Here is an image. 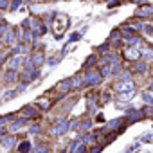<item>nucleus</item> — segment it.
Segmentation results:
<instances>
[{"label":"nucleus","mask_w":153,"mask_h":153,"mask_svg":"<svg viewBox=\"0 0 153 153\" xmlns=\"http://www.w3.org/2000/svg\"><path fill=\"white\" fill-rule=\"evenodd\" d=\"M13 33H15V31H11V29H9L7 33L4 34V42H6V43H13V42H15V38H16V34H13Z\"/></svg>","instance_id":"2eb2a0df"},{"label":"nucleus","mask_w":153,"mask_h":153,"mask_svg":"<svg viewBox=\"0 0 153 153\" xmlns=\"http://www.w3.org/2000/svg\"><path fill=\"white\" fill-rule=\"evenodd\" d=\"M140 42V38L139 36H131V38H126V43L128 45H135V43H139Z\"/></svg>","instance_id":"5701e85b"},{"label":"nucleus","mask_w":153,"mask_h":153,"mask_svg":"<svg viewBox=\"0 0 153 153\" xmlns=\"http://www.w3.org/2000/svg\"><path fill=\"white\" fill-rule=\"evenodd\" d=\"M2 45H4V38H2V36H0V47H2Z\"/></svg>","instance_id":"79ce46f5"},{"label":"nucleus","mask_w":153,"mask_h":153,"mask_svg":"<svg viewBox=\"0 0 153 153\" xmlns=\"http://www.w3.org/2000/svg\"><path fill=\"white\" fill-rule=\"evenodd\" d=\"M139 18H148V16H153V6H140L135 13Z\"/></svg>","instance_id":"20e7f679"},{"label":"nucleus","mask_w":153,"mask_h":153,"mask_svg":"<svg viewBox=\"0 0 153 153\" xmlns=\"http://www.w3.org/2000/svg\"><path fill=\"white\" fill-rule=\"evenodd\" d=\"M9 121H13V114H9V115H4V117H0V124H6V122Z\"/></svg>","instance_id":"a878e982"},{"label":"nucleus","mask_w":153,"mask_h":153,"mask_svg":"<svg viewBox=\"0 0 153 153\" xmlns=\"http://www.w3.org/2000/svg\"><path fill=\"white\" fill-rule=\"evenodd\" d=\"M76 153H88V151H87V146L83 144V146H81V148H79V150L76 151Z\"/></svg>","instance_id":"58836bf2"},{"label":"nucleus","mask_w":153,"mask_h":153,"mask_svg":"<svg viewBox=\"0 0 153 153\" xmlns=\"http://www.w3.org/2000/svg\"><path fill=\"white\" fill-rule=\"evenodd\" d=\"M119 40V31H114V33H112V36H110V42L114 43V42H117Z\"/></svg>","instance_id":"c85d7f7f"},{"label":"nucleus","mask_w":153,"mask_h":153,"mask_svg":"<svg viewBox=\"0 0 153 153\" xmlns=\"http://www.w3.org/2000/svg\"><path fill=\"white\" fill-rule=\"evenodd\" d=\"M36 153H49V148L47 146H38L36 148Z\"/></svg>","instance_id":"7c9ffc66"},{"label":"nucleus","mask_w":153,"mask_h":153,"mask_svg":"<svg viewBox=\"0 0 153 153\" xmlns=\"http://www.w3.org/2000/svg\"><path fill=\"white\" fill-rule=\"evenodd\" d=\"M142 31H144L146 34H153V25L151 24H146L144 27H142Z\"/></svg>","instance_id":"cd10ccee"},{"label":"nucleus","mask_w":153,"mask_h":153,"mask_svg":"<svg viewBox=\"0 0 153 153\" xmlns=\"http://www.w3.org/2000/svg\"><path fill=\"white\" fill-rule=\"evenodd\" d=\"M144 58H146V59H151V58H153V50H146V52H144Z\"/></svg>","instance_id":"f704fd0d"},{"label":"nucleus","mask_w":153,"mask_h":153,"mask_svg":"<svg viewBox=\"0 0 153 153\" xmlns=\"http://www.w3.org/2000/svg\"><path fill=\"white\" fill-rule=\"evenodd\" d=\"M99 50H101V52H108V45H106V43H105V45H101Z\"/></svg>","instance_id":"a19ab883"},{"label":"nucleus","mask_w":153,"mask_h":153,"mask_svg":"<svg viewBox=\"0 0 153 153\" xmlns=\"http://www.w3.org/2000/svg\"><path fill=\"white\" fill-rule=\"evenodd\" d=\"M4 81L6 83H15L16 81V70L15 68H7L6 74H4Z\"/></svg>","instance_id":"6e6552de"},{"label":"nucleus","mask_w":153,"mask_h":153,"mask_svg":"<svg viewBox=\"0 0 153 153\" xmlns=\"http://www.w3.org/2000/svg\"><path fill=\"white\" fill-rule=\"evenodd\" d=\"M121 122H122V119H114V121L108 122V128H110V130H115L117 126H121Z\"/></svg>","instance_id":"aec40b11"},{"label":"nucleus","mask_w":153,"mask_h":153,"mask_svg":"<svg viewBox=\"0 0 153 153\" xmlns=\"http://www.w3.org/2000/svg\"><path fill=\"white\" fill-rule=\"evenodd\" d=\"M101 150H103V146H94L88 153H101Z\"/></svg>","instance_id":"72a5a7b5"},{"label":"nucleus","mask_w":153,"mask_h":153,"mask_svg":"<svg viewBox=\"0 0 153 153\" xmlns=\"http://www.w3.org/2000/svg\"><path fill=\"white\" fill-rule=\"evenodd\" d=\"M56 90H59V92H68V90H72V81H70V79H61L59 83L56 85Z\"/></svg>","instance_id":"0eeeda50"},{"label":"nucleus","mask_w":153,"mask_h":153,"mask_svg":"<svg viewBox=\"0 0 153 153\" xmlns=\"http://www.w3.org/2000/svg\"><path fill=\"white\" fill-rule=\"evenodd\" d=\"M40 106H42L43 110H49V106H50V103H49V101H40Z\"/></svg>","instance_id":"473e14b6"},{"label":"nucleus","mask_w":153,"mask_h":153,"mask_svg":"<svg viewBox=\"0 0 153 153\" xmlns=\"http://www.w3.org/2000/svg\"><path fill=\"white\" fill-rule=\"evenodd\" d=\"M151 139H153V133H146V135L142 137L140 140H151Z\"/></svg>","instance_id":"e433bc0d"},{"label":"nucleus","mask_w":153,"mask_h":153,"mask_svg":"<svg viewBox=\"0 0 153 153\" xmlns=\"http://www.w3.org/2000/svg\"><path fill=\"white\" fill-rule=\"evenodd\" d=\"M70 81H72V90H78V88H81V87L85 85V78H81L79 74H78V76H74Z\"/></svg>","instance_id":"1a4fd4ad"},{"label":"nucleus","mask_w":153,"mask_h":153,"mask_svg":"<svg viewBox=\"0 0 153 153\" xmlns=\"http://www.w3.org/2000/svg\"><path fill=\"white\" fill-rule=\"evenodd\" d=\"M144 112H148V115H150V117L153 119V108H151V106H148V108H144Z\"/></svg>","instance_id":"c9c22d12"},{"label":"nucleus","mask_w":153,"mask_h":153,"mask_svg":"<svg viewBox=\"0 0 153 153\" xmlns=\"http://www.w3.org/2000/svg\"><path fill=\"white\" fill-rule=\"evenodd\" d=\"M90 126H92V119H85V121H81V122H79V130H81V131L88 130Z\"/></svg>","instance_id":"a211bd4d"},{"label":"nucleus","mask_w":153,"mask_h":153,"mask_svg":"<svg viewBox=\"0 0 153 153\" xmlns=\"http://www.w3.org/2000/svg\"><path fill=\"white\" fill-rule=\"evenodd\" d=\"M22 114H24L25 119H27V117H34V115L38 114V110H36L34 106H24V108H22Z\"/></svg>","instance_id":"9b49d317"},{"label":"nucleus","mask_w":153,"mask_h":153,"mask_svg":"<svg viewBox=\"0 0 153 153\" xmlns=\"http://www.w3.org/2000/svg\"><path fill=\"white\" fill-rule=\"evenodd\" d=\"M135 96V90H130V92H122V94H121V99L122 101H128L130 97H133Z\"/></svg>","instance_id":"412c9836"},{"label":"nucleus","mask_w":153,"mask_h":153,"mask_svg":"<svg viewBox=\"0 0 153 153\" xmlns=\"http://www.w3.org/2000/svg\"><path fill=\"white\" fill-rule=\"evenodd\" d=\"M70 130V126H68V121L65 119V117H59V119H56V122L52 124V128H50V133L52 135H63L65 131H68Z\"/></svg>","instance_id":"f257e3e1"},{"label":"nucleus","mask_w":153,"mask_h":153,"mask_svg":"<svg viewBox=\"0 0 153 153\" xmlns=\"http://www.w3.org/2000/svg\"><path fill=\"white\" fill-rule=\"evenodd\" d=\"M18 151H20V153H29V151H31V142H29V140H24V142H20V146H18Z\"/></svg>","instance_id":"4468645a"},{"label":"nucleus","mask_w":153,"mask_h":153,"mask_svg":"<svg viewBox=\"0 0 153 153\" xmlns=\"http://www.w3.org/2000/svg\"><path fill=\"white\" fill-rule=\"evenodd\" d=\"M0 142H2V146H4V148L13 150L15 144H16V137H15V135H4L2 139H0Z\"/></svg>","instance_id":"39448f33"},{"label":"nucleus","mask_w":153,"mask_h":153,"mask_svg":"<svg viewBox=\"0 0 153 153\" xmlns=\"http://www.w3.org/2000/svg\"><path fill=\"white\" fill-rule=\"evenodd\" d=\"M61 153H67V151H65V150H63V151H61Z\"/></svg>","instance_id":"c03bdc74"},{"label":"nucleus","mask_w":153,"mask_h":153,"mask_svg":"<svg viewBox=\"0 0 153 153\" xmlns=\"http://www.w3.org/2000/svg\"><path fill=\"white\" fill-rule=\"evenodd\" d=\"M124 58H128L131 61H139V58H140L139 47H128V49H124Z\"/></svg>","instance_id":"7ed1b4c3"},{"label":"nucleus","mask_w":153,"mask_h":153,"mask_svg":"<svg viewBox=\"0 0 153 153\" xmlns=\"http://www.w3.org/2000/svg\"><path fill=\"white\" fill-rule=\"evenodd\" d=\"M47 63H49V67H56V65L59 63V58H49Z\"/></svg>","instance_id":"393cba45"},{"label":"nucleus","mask_w":153,"mask_h":153,"mask_svg":"<svg viewBox=\"0 0 153 153\" xmlns=\"http://www.w3.org/2000/svg\"><path fill=\"white\" fill-rule=\"evenodd\" d=\"M130 78H131V72H130V70H122V72H121V81H122V83H128Z\"/></svg>","instance_id":"6ab92c4d"},{"label":"nucleus","mask_w":153,"mask_h":153,"mask_svg":"<svg viewBox=\"0 0 153 153\" xmlns=\"http://www.w3.org/2000/svg\"><path fill=\"white\" fill-rule=\"evenodd\" d=\"M142 99H144V103L153 105V97H151V94H142Z\"/></svg>","instance_id":"bb28decb"},{"label":"nucleus","mask_w":153,"mask_h":153,"mask_svg":"<svg viewBox=\"0 0 153 153\" xmlns=\"http://www.w3.org/2000/svg\"><path fill=\"white\" fill-rule=\"evenodd\" d=\"M146 63L144 61H135V67H133V70H137V72H140V74H144L146 72Z\"/></svg>","instance_id":"dca6fc26"},{"label":"nucleus","mask_w":153,"mask_h":153,"mask_svg":"<svg viewBox=\"0 0 153 153\" xmlns=\"http://www.w3.org/2000/svg\"><path fill=\"white\" fill-rule=\"evenodd\" d=\"M16 96V92H6V94H4V99L7 101V99H13Z\"/></svg>","instance_id":"c756f323"},{"label":"nucleus","mask_w":153,"mask_h":153,"mask_svg":"<svg viewBox=\"0 0 153 153\" xmlns=\"http://www.w3.org/2000/svg\"><path fill=\"white\" fill-rule=\"evenodd\" d=\"M81 146H83V142H81L79 139H76V140H72V144H70V148H68V150H70V153H76Z\"/></svg>","instance_id":"f3484780"},{"label":"nucleus","mask_w":153,"mask_h":153,"mask_svg":"<svg viewBox=\"0 0 153 153\" xmlns=\"http://www.w3.org/2000/svg\"><path fill=\"white\" fill-rule=\"evenodd\" d=\"M7 7V0H0V9H6Z\"/></svg>","instance_id":"ea45409f"},{"label":"nucleus","mask_w":153,"mask_h":153,"mask_svg":"<svg viewBox=\"0 0 153 153\" xmlns=\"http://www.w3.org/2000/svg\"><path fill=\"white\" fill-rule=\"evenodd\" d=\"M25 122H27V119H25V117H22V119H18V121H15L13 124L9 126V130H11V131H18L20 128H22V126L25 124Z\"/></svg>","instance_id":"f8f14e48"},{"label":"nucleus","mask_w":153,"mask_h":153,"mask_svg":"<svg viewBox=\"0 0 153 153\" xmlns=\"http://www.w3.org/2000/svg\"><path fill=\"white\" fill-rule=\"evenodd\" d=\"M85 78V85H88V87H96V85H99L101 83V79H103V74L99 72V70H88V72L83 76Z\"/></svg>","instance_id":"f03ea898"},{"label":"nucleus","mask_w":153,"mask_h":153,"mask_svg":"<svg viewBox=\"0 0 153 153\" xmlns=\"http://www.w3.org/2000/svg\"><path fill=\"white\" fill-rule=\"evenodd\" d=\"M38 131H40V124H33L29 130V133H38Z\"/></svg>","instance_id":"2f4dec72"},{"label":"nucleus","mask_w":153,"mask_h":153,"mask_svg":"<svg viewBox=\"0 0 153 153\" xmlns=\"http://www.w3.org/2000/svg\"><path fill=\"white\" fill-rule=\"evenodd\" d=\"M20 6H22V0H13V2H11V7H9V9H11V11H16Z\"/></svg>","instance_id":"b1692460"},{"label":"nucleus","mask_w":153,"mask_h":153,"mask_svg":"<svg viewBox=\"0 0 153 153\" xmlns=\"http://www.w3.org/2000/svg\"><path fill=\"white\" fill-rule=\"evenodd\" d=\"M43 61H45V56H43L42 50H40V52H34L33 56H31V63H33V67H40V65H43Z\"/></svg>","instance_id":"423d86ee"},{"label":"nucleus","mask_w":153,"mask_h":153,"mask_svg":"<svg viewBox=\"0 0 153 153\" xmlns=\"http://www.w3.org/2000/svg\"><path fill=\"white\" fill-rule=\"evenodd\" d=\"M96 61H97V58H96L94 54H92V56H88V58H87V63H85V68H88V67H92V65H94V63H96Z\"/></svg>","instance_id":"4be33fe9"},{"label":"nucleus","mask_w":153,"mask_h":153,"mask_svg":"<svg viewBox=\"0 0 153 153\" xmlns=\"http://www.w3.org/2000/svg\"><path fill=\"white\" fill-rule=\"evenodd\" d=\"M150 90H151V92H153V81H151V85H150Z\"/></svg>","instance_id":"37998d69"},{"label":"nucleus","mask_w":153,"mask_h":153,"mask_svg":"<svg viewBox=\"0 0 153 153\" xmlns=\"http://www.w3.org/2000/svg\"><path fill=\"white\" fill-rule=\"evenodd\" d=\"M140 112L139 110H131V112H128L126 114V119H128V122H135V121H140Z\"/></svg>","instance_id":"9d476101"},{"label":"nucleus","mask_w":153,"mask_h":153,"mask_svg":"<svg viewBox=\"0 0 153 153\" xmlns=\"http://www.w3.org/2000/svg\"><path fill=\"white\" fill-rule=\"evenodd\" d=\"M131 2H133V4H140V6H146L148 0H131Z\"/></svg>","instance_id":"4c0bfd02"},{"label":"nucleus","mask_w":153,"mask_h":153,"mask_svg":"<svg viewBox=\"0 0 153 153\" xmlns=\"http://www.w3.org/2000/svg\"><path fill=\"white\" fill-rule=\"evenodd\" d=\"M20 63H22V58H20V56H13V58H9V67L7 68H15L16 70V67Z\"/></svg>","instance_id":"ddd939ff"}]
</instances>
